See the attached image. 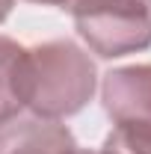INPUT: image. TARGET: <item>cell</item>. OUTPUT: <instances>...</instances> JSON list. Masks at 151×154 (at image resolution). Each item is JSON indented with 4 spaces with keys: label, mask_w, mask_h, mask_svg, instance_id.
<instances>
[{
    "label": "cell",
    "mask_w": 151,
    "mask_h": 154,
    "mask_svg": "<svg viewBox=\"0 0 151 154\" xmlns=\"http://www.w3.org/2000/svg\"><path fill=\"white\" fill-rule=\"evenodd\" d=\"M98 89L92 57L71 38H51L24 51L21 62V104L39 119L77 116Z\"/></svg>",
    "instance_id": "obj_1"
},
{
    "label": "cell",
    "mask_w": 151,
    "mask_h": 154,
    "mask_svg": "<svg viewBox=\"0 0 151 154\" xmlns=\"http://www.w3.org/2000/svg\"><path fill=\"white\" fill-rule=\"evenodd\" d=\"M71 15L77 36L101 59L151 48V0H83Z\"/></svg>",
    "instance_id": "obj_2"
},
{
    "label": "cell",
    "mask_w": 151,
    "mask_h": 154,
    "mask_svg": "<svg viewBox=\"0 0 151 154\" xmlns=\"http://www.w3.org/2000/svg\"><path fill=\"white\" fill-rule=\"evenodd\" d=\"M101 104L113 125L151 128V65H122L107 71Z\"/></svg>",
    "instance_id": "obj_3"
},
{
    "label": "cell",
    "mask_w": 151,
    "mask_h": 154,
    "mask_svg": "<svg viewBox=\"0 0 151 154\" xmlns=\"http://www.w3.org/2000/svg\"><path fill=\"white\" fill-rule=\"evenodd\" d=\"M74 134L54 119H12L0 125V154H74Z\"/></svg>",
    "instance_id": "obj_4"
},
{
    "label": "cell",
    "mask_w": 151,
    "mask_h": 154,
    "mask_svg": "<svg viewBox=\"0 0 151 154\" xmlns=\"http://www.w3.org/2000/svg\"><path fill=\"white\" fill-rule=\"evenodd\" d=\"M24 45L15 38L0 36V125L18 119L24 110L21 104V62H24Z\"/></svg>",
    "instance_id": "obj_5"
},
{
    "label": "cell",
    "mask_w": 151,
    "mask_h": 154,
    "mask_svg": "<svg viewBox=\"0 0 151 154\" xmlns=\"http://www.w3.org/2000/svg\"><path fill=\"white\" fill-rule=\"evenodd\" d=\"M98 154H151V128L116 125Z\"/></svg>",
    "instance_id": "obj_6"
},
{
    "label": "cell",
    "mask_w": 151,
    "mask_h": 154,
    "mask_svg": "<svg viewBox=\"0 0 151 154\" xmlns=\"http://www.w3.org/2000/svg\"><path fill=\"white\" fill-rule=\"evenodd\" d=\"M27 3H39V6H59V9H68V12H74L83 0H27Z\"/></svg>",
    "instance_id": "obj_7"
},
{
    "label": "cell",
    "mask_w": 151,
    "mask_h": 154,
    "mask_svg": "<svg viewBox=\"0 0 151 154\" xmlns=\"http://www.w3.org/2000/svg\"><path fill=\"white\" fill-rule=\"evenodd\" d=\"M12 6H15V0H0V24L9 18V12H12Z\"/></svg>",
    "instance_id": "obj_8"
},
{
    "label": "cell",
    "mask_w": 151,
    "mask_h": 154,
    "mask_svg": "<svg viewBox=\"0 0 151 154\" xmlns=\"http://www.w3.org/2000/svg\"><path fill=\"white\" fill-rule=\"evenodd\" d=\"M74 154H98V151H89V148H77Z\"/></svg>",
    "instance_id": "obj_9"
}]
</instances>
